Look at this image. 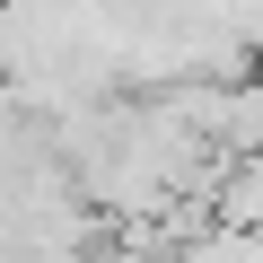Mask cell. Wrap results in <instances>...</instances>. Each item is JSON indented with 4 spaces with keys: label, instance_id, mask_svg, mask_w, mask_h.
I'll list each match as a JSON object with an SVG mask.
<instances>
[{
    "label": "cell",
    "instance_id": "cell-1",
    "mask_svg": "<svg viewBox=\"0 0 263 263\" xmlns=\"http://www.w3.org/2000/svg\"><path fill=\"white\" fill-rule=\"evenodd\" d=\"M202 219H211V228H263V149H237V158L211 167Z\"/></svg>",
    "mask_w": 263,
    "mask_h": 263
}]
</instances>
